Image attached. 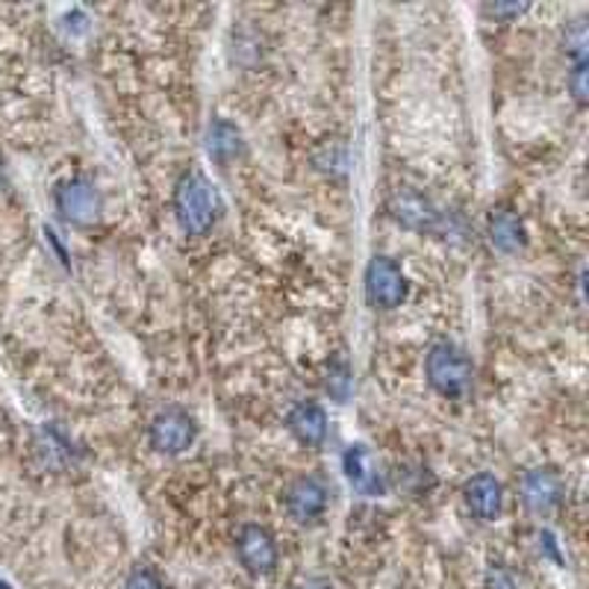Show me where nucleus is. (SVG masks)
<instances>
[{
  "mask_svg": "<svg viewBox=\"0 0 589 589\" xmlns=\"http://www.w3.org/2000/svg\"><path fill=\"white\" fill-rule=\"evenodd\" d=\"M171 207H175L177 228L183 230L186 236H207L221 215L219 192L212 189L207 175L194 171V168L183 171L175 183Z\"/></svg>",
  "mask_w": 589,
  "mask_h": 589,
  "instance_id": "obj_1",
  "label": "nucleus"
},
{
  "mask_svg": "<svg viewBox=\"0 0 589 589\" xmlns=\"http://www.w3.org/2000/svg\"><path fill=\"white\" fill-rule=\"evenodd\" d=\"M424 375L442 398H463L475 383V366L463 348L451 343H437L424 357Z\"/></svg>",
  "mask_w": 589,
  "mask_h": 589,
  "instance_id": "obj_2",
  "label": "nucleus"
},
{
  "mask_svg": "<svg viewBox=\"0 0 589 589\" xmlns=\"http://www.w3.org/2000/svg\"><path fill=\"white\" fill-rule=\"evenodd\" d=\"M53 201H56V212L62 219L69 224H77V228L95 224L104 212V198L97 192V186L86 177H69L65 183L56 186Z\"/></svg>",
  "mask_w": 589,
  "mask_h": 589,
  "instance_id": "obj_3",
  "label": "nucleus"
},
{
  "mask_svg": "<svg viewBox=\"0 0 589 589\" xmlns=\"http://www.w3.org/2000/svg\"><path fill=\"white\" fill-rule=\"evenodd\" d=\"M148 440L159 454H183L198 440V422L183 407H166L150 419Z\"/></svg>",
  "mask_w": 589,
  "mask_h": 589,
  "instance_id": "obj_4",
  "label": "nucleus"
},
{
  "mask_svg": "<svg viewBox=\"0 0 589 589\" xmlns=\"http://www.w3.org/2000/svg\"><path fill=\"white\" fill-rule=\"evenodd\" d=\"M410 283L401 265L392 256H371L369 269H366V298L375 309H396L407 301Z\"/></svg>",
  "mask_w": 589,
  "mask_h": 589,
  "instance_id": "obj_5",
  "label": "nucleus"
},
{
  "mask_svg": "<svg viewBox=\"0 0 589 589\" xmlns=\"http://www.w3.org/2000/svg\"><path fill=\"white\" fill-rule=\"evenodd\" d=\"M387 210L401 228L416 230V233H433L442 224V212L437 210V203L413 186H396L387 198Z\"/></svg>",
  "mask_w": 589,
  "mask_h": 589,
  "instance_id": "obj_6",
  "label": "nucleus"
},
{
  "mask_svg": "<svg viewBox=\"0 0 589 589\" xmlns=\"http://www.w3.org/2000/svg\"><path fill=\"white\" fill-rule=\"evenodd\" d=\"M343 472L345 477H348V484L360 495H366V498H378V495L387 493V472H383L378 457H375L366 445H351V449L345 451Z\"/></svg>",
  "mask_w": 589,
  "mask_h": 589,
  "instance_id": "obj_7",
  "label": "nucleus"
},
{
  "mask_svg": "<svg viewBox=\"0 0 589 589\" xmlns=\"http://www.w3.org/2000/svg\"><path fill=\"white\" fill-rule=\"evenodd\" d=\"M327 504H330V490L322 477L301 475L295 477L286 490V511L295 522L309 525L325 516Z\"/></svg>",
  "mask_w": 589,
  "mask_h": 589,
  "instance_id": "obj_8",
  "label": "nucleus"
},
{
  "mask_svg": "<svg viewBox=\"0 0 589 589\" xmlns=\"http://www.w3.org/2000/svg\"><path fill=\"white\" fill-rule=\"evenodd\" d=\"M236 557L239 564L245 566L251 575H269L281 560L277 555V543H274L272 530L263 525H245L236 534Z\"/></svg>",
  "mask_w": 589,
  "mask_h": 589,
  "instance_id": "obj_9",
  "label": "nucleus"
},
{
  "mask_svg": "<svg viewBox=\"0 0 589 589\" xmlns=\"http://www.w3.org/2000/svg\"><path fill=\"white\" fill-rule=\"evenodd\" d=\"M522 502L537 516L555 513L560 507V502H564V481H560L555 469H528L525 477H522Z\"/></svg>",
  "mask_w": 589,
  "mask_h": 589,
  "instance_id": "obj_10",
  "label": "nucleus"
},
{
  "mask_svg": "<svg viewBox=\"0 0 589 589\" xmlns=\"http://www.w3.org/2000/svg\"><path fill=\"white\" fill-rule=\"evenodd\" d=\"M463 502H466L469 513H472L475 519L493 522L498 519V513H502L504 490L493 475L481 472V475L469 477L466 486H463Z\"/></svg>",
  "mask_w": 589,
  "mask_h": 589,
  "instance_id": "obj_11",
  "label": "nucleus"
},
{
  "mask_svg": "<svg viewBox=\"0 0 589 589\" xmlns=\"http://www.w3.org/2000/svg\"><path fill=\"white\" fill-rule=\"evenodd\" d=\"M490 242L502 254H519L528 245V230L525 221L513 207H495L490 212Z\"/></svg>",
  "mask_w": 589,
  "mask_h": 589,
  "instance_id": "obj_12",
  "label": "nucleus"
},
{
  "mask_svg": "<svg viewBox=\"0 0 589 589\" xmlns=\"http://www.w3.org/2000/svg\"><path fill=\"white\" fill-rule=\"evenodd\" d=\"M286 424H290L292 437L307 449H318L327 440V413L313 401H301L292 407Z\"/></svg>",
  "mask_w": 589,
  "mask_h": 589,
  "instance_id": "obj_13",
  "label": "nucleus"
},
{
  "mask_svg": "<svg viewBox=\"0 0 589 589\" xmlns=\"http://www.w3.org/2000/svg\"><path fill=\"white\" fill-rule=\"evenodd\" d=\"M203 148H207V157H210L212 162H219V166H230L233 159L242 157L245 141H242V133H239L236 124H230L228 118H215V122L207 127Z\"/></svg>",
  "mask_w": 589,
  "mask_h": 589,
  "instance_id": "obj_14",
  "label": "nucleus"
},
{
  "mask_svg": "<svg viewBox=\"0 0 589 589\" xmlns=\"http://www.w3.org/2000/svg\"><path fill=\"white\" fill-rule=\"evenodd\" d=\"M396 486L401 490V493L419 498V495H424L433 486L431 469L428 466H401L398 469V475H396Z\"/></svg>",
  "mask_w": 589,
  "mask_h": 589,
  "instance_id": "obj_15",
  "label": "nucleus"
},
{
  "mask_svg": "<svg viewBox=\"0 0 589 589\" xmlns=\"http://www.w3.org/2000/svg\"><path fill=\"white\" fill-rule=\"evenodd\" d=\"M351 387H354V378H351V369H348V362L345 360L330 362V366H327V378H325L327 396L336 398V401L343 404V401H348V396H351Z\"/></svg>",
  "mask_w": 589,
  "mask_h": 589,
  "instance_id": "obj_16",
  "label": "nucleus"
},
{
  "mask_svg": "<svg viewBox=\"0 0 589 589\" xmlns=\"http://www.w3.org/2000/svg\"><path fill=\"white\" fill-rule=\"evenodd\" d=\"M564 51L572 56V62H587V21L575 18L564 33Z\"/></svg>",
  "mask_w": 589,
  "mask_h": 589,
  "instance_id": "obj_17",
  "label": "nucleus"
},
{
  "mask_svg": "<svg viewBox=\"0 0 589 589\" xmlns=\"http://www.w3.org/2000/svg\"><path fill=\"white\" fill-rule=\"evenodd\" d=\"M484 587L486 589H525V578H522L516 569H511V566L493 564L490 569H486Z\"/></svg>",
  "mask_w": 589,
  "mask_h": 589,
  "instance_id": "obj_18",
  "label": "nucleus"
},
{
  "mask_svg": "<svg viewBox=\"0 0 589 589\" xmlns=\"http://www.w3.org/2000/svg\"><path fill=\"white\" fill-rule=\"evenodd\" d=\"M124 589H166L162 581H159V575L150 569V566H136L130 575H127V581H124Z\"/></svg>",
  "mask_w": 589,
  "mask_h": 589,
  "instance_id": "obj_19",
  "label": "nucleus"
},
{
  "mask_svg": "<svg viewBox=\"0 0 589 589\" xmlns=\"http://www.w3.org/2000/svg\"><path fill=\"white\" fill-rule=\"evenodd\" d=\"M569 92H572L575 104H587V62H572V71H569Z\"/></svg>",
  "mask_w": 589,
  "mask_h": 589,
  "instance_id": "obj_20",
  "label": "nucleus"
},
{
  "mask_svg": "<svg viewBox=\"0 0 589 589\" xmlns=\"http://www.w3.org/2000/svg\"><path fill=\"white\" fill-rule=\"evenodd\" d=\"M537 543H539V555L551 557V560H555V564H564V560H560V551H557L555 537H551V534H548V530H539V534H537Z\"/></svg>",
  "mask_w": 589,
  "mask_h": 589,
  "instance_id": "obj_21",
  "label": "nucleus"
},
{
  "mask_svg": "<svg viewBox=\"0 0 589 589\" xmlns=\"http://www.w3.org/2000/svg\"><path fill=\"white\" fill-rule=\"evenodd\" d=\"M528 7H519V3H513V7H504V3H495V7H484V15L490 18H519Z\"/></svg>",
  "mask_w": 589,
  "mask_h": 589,
  "instance_id": "obj_22",
  "label": "nucleus"
},
{
  "mask_svg": "<svg viewBox=\"0 0 589 589\" xmlns=\"http://www.w3.org/2000/svg\"><path fill=\"white\" fill-rule=\"evenodd\" d=\"M0 186H3V159H0Z\"/></svg>",
  "mask_w": 589,
  "mask_h": 589,
  "instance_id": "obj_23",
  "label": "nucleus"
},
{
  "mask_svg": "<svg viewBox=\"0 0 589 589\" xmlns=\"http://www.w3.org/2000/svg\"><path fill=\"white\" fill-rule=\"evenodd\" d=\"M0 589H9V583H3V581H0Z\"/></svg>",
  "mask_w": 589,
  "mask_h": 589,
  "instance_id": "obj_24",
  "label": "nucleus"
}]
</instances>
